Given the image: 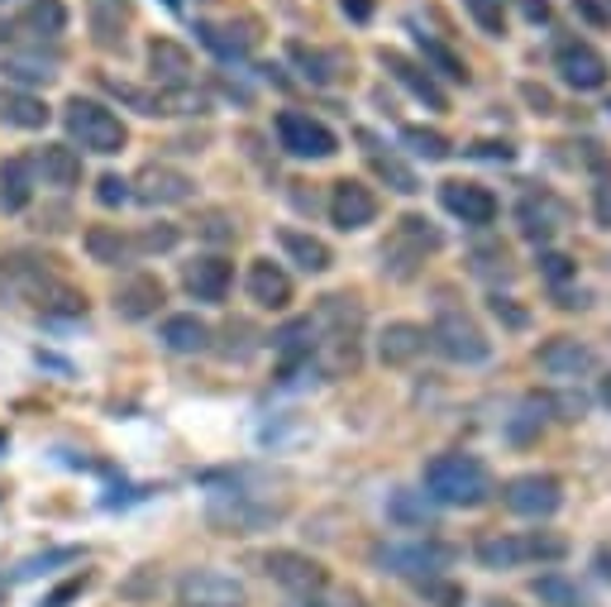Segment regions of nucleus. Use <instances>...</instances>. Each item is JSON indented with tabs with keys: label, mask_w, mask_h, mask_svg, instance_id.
I'll return each mask as SVG.
<instances>
[{
	"label": "nucleus",
	"mask_w": 611,
	"mask_h": 607,
	"mask_svg": "<svg viewBox=\"0 0 611 607\" xmlns=\"http://www.w3.org/2000/svg\"><path fill=\"white\" fill-rule=\"evenodd\" d=\"M440 249H444V235L426 221V215H401L397 230H392V239L383 244V268L397 283H411V278H420L426 258L440 254Z\"/></svg>",
	"instance_id": "20e7f679"
},
{
	"label": "nucleus",
	"mask_w": 611,
	"mask_h": 607,
	"mask_svg": "<svg viewBox=\"0 0 611 607\" xmlns=\"http://www.w3.org/2000/svg\"><path fill=\"white\" fill-rule=\"evenodd\" d=\"M545 412H549V407H545ZM545 412H540V416H535V402H530V407H526V412H521V416H516V422H512V426H506V436H512V440H521V445H526V440L535 436V426H545Z\"/></svg>",
	"instance_id": "603ef678"
},
{
	"label": "nucleus",
	"mask_w": 611,
	"mask_h": 607,
	"mask_svg": "<svg viewBox=\"0 0 611 607\" xmlns=\"http://www.w3.org/2000/svg\"><path fill=\"white\" fill-rule=\"evenodd\" d=\"M287 517L282 502L272 498H254V493H215L206 502V522L221 531V536H258V531H272Z\"/></svg>",
	"instance_id": "39448f33"
},
{
	"label": "nucleus",
	"mask_w": 611,
	"mask_h": 607,
	"mask_svg": "<svg viewBox=\"0 0 611 607\" xmlns=\"http://www.w3.org/2000/svg\"><path fill=\"white\" fill-rule=\"evenodd\" d=\"M401 143L411 149L416 158H426V163H444L449 153H454V143H449L440 129H420V125H406L401 129Z\"/></svg>",
	"instance_id": "c9c22d12"
},
{
	"label": "nucleus",
	"mask_w": 611,
	"mask_h": 607,
	"mask_svg": "<svg viewBox=\"0 0 611 607\" xmlns=\"http://www.w3.org/2000/svg\"><path fill=\"white\" fill-rule=\"evenodd\" d=\"M373 560L387 574H401V579H435L454 560V551L440 541H411V545H377Z\"/></svg>",
	"instance_id": "6e6552de"
},
{
	"label": "nucleus",
	"mask_w": 611,
	"mask_h": 607,
	"mask_svg": "<svg viewBox=\"0 0 611 607\" xmlns=\"http://www.w3.org/2000/svg\"><path fill=\"white\" fill-rule=\"evenodd\" d=\"M201 235H206L211 244H225V239H235V225H229L221 211H211L206 221H201Z\"/></svg>",
	"instance_id": "864d4df0"
},
{
	"label": "nucleus",
	"mask_w": 611,
	"mask_h": 607,
	"mask_svg": "<svg viewBox=\"0 0 611 607\" xmlns=\"http://www.w3.org/2000/svg\"><path fill=\"white\" fill-rule=\"evenodd\" d=\"M598 397H602V407H611V379H602V387H598Z\"/></svg>",
	"instance_id": "052dcab7"
},
{
	"label": "nucleus",
	"mask_w": 611,
	"mask_h": 607,
	"mask_svg": "<svg viewBox=\"0 0 611 607\" xmlns=\"http://www.w3.org/2000/svg\"><path fill=\"white\" fill-rule=\"evenodd\" d=\"M192 192L196 182L168 163L139 168V178L129 182V201H143V206H182V201H192Z\"/></svg>",
	"instance_id": "f8f14e48"
},
{
	"label": "nucleus",
	"mask_w": 611,
	"mask_h": 607,
	"mask_svg": "<svg viewBox=\"0 0 611 607\" xmlns=\"http://www.w3.org/2000/svg\"><path fill=\"white\" fill-rule=\"evenodd\" d=\"M521 96H526V100H530V106H535V110H540V115H555V96H549V92H545V86H535V82H526V86H521Z\"/></svg>",
	"instance_id": "6e6d98bb"
},
{
	"label": "nucleus",
	"mask_w": 611,
	"mask_h": 607,
	"mask_svg": "<svg viewBox=\"0 0 611 607\" xmlns=\"http://www.w3.org/2000/svg\"><path fill=\"white\" fill-rule=\"evenodd\" d=\"M430 344L449 359V364H487V359H492V340H487V330L478 326L469 311H454V307H444L440 316H435V326H430Z\"/></svg>",
	"instance_id": "423d86ee"
},
{
	"label": "nucleus",
	"mask_w": 611,
	"mask_h": 607,
	"mask_svg": "<svg viewBox=\"0 0 611 607\" xmlns=\"http://www.w3.org/2000/svg\"><path fill=\"white\" fill-rule=\"evenodd\" d=\"M478 565L483 569H521V565H555V560L569 555V541L549 536V531H526V536H512V531H497V536L478 541Z\"/></svg>",
	"instance_id": "7ed1b4c3"
},
{
	"label": "nucleus",
	"mask_w": 611,
	"mask_h": 607,
	"mask_svg": "<svg viewBox=\"0 0 611 607\" xmlns=\"http://www.w3.org/2000/svg\"><path fill=\"white\" fill-rule=\"evenodd\" d=\"M96 201H100L106 211L125 206V201H129V182L120 178V172H100V178H96Z\"/></svg>",
	"instance_id": "09e8293b"
},
{
	"label": "nucleus",
	"mask_w": 611,
	"mask_h": 607,
	"mask_svg": "<svg viewBox=\"0 0 611 607\" xmlns=\"http://www.w3.org/2000/svg\"><path fill=\"white\" fill-rule=\"evenodd\" d=\"M287 607H363L358 594H340V588H315V594H301Z\"/></svg>",
	"instance_id": "de8ad7c7"
},
{
	"label": "nucleus",
	"mask_w": 611,
	"mask_h": 607,
	"mask_svg": "<svg viewBox=\"0 0 611 607\" xmlns=\"http://www.w3.org/2000/svg\"><path fill=\"white\" fill-rule=\"evenodd\" d=\"M158 340H163L168 354H201V350H211V326L196 311H178L158 326Z\"/></svg>",
	"instance_id": "bb28decb"
},
{
	"label": "nucleus",
	"mask_w": 611,
	"mask_h": 607,
	"mask_svg": "<svg viewBox=\"0 0 611 607\" xmlns=\"http://www.w3.org/2000/svg\"><path fill=\"white\" fill-rule=\"evenodd\" d=\"M463 6H469V14L487 29V34H506V14H502L506 0H463Z\"/></svg>",
	"instance_id": "49530a36"
},
{
	"label": "nucleus",
	"mask_w": 611,
	"mask_h": 607,
	"mask_svg": "<svg viewBox=\"0 0 611 607\" xmlns=\"http://www.w3.org/2000/svg\"><path fill=\"white\" fill-rule=\"evenodd\" d=\"M39 192V172H34V158H0V211L6 215H20L29 211V201Z\"/></svg>",
	"instance_id": "412c9836"
},
{
	"label": "nucleus",
	"mask_w": 611,
	"mask_h": 607,
	"mask_svg": "<svg viewBox=\"0 0 611 607\" xmlns=\"http://www.w3.org/2000/svg\"><path fill=\"white\" fill-rule=\"evenodd\" d=\"M34 172L53 192H72V187L82 182V153L72 149V143H43L34 153Z\"/></svg>",
	"instance_id": "4be33fe9"
},
{
	"label": "nucleus",
	"mask_w": 611,
	"mask_h": 607,
	"mask_svg": "<svg viewBox=\"0 0 611 607\" xmlns=\"http://www.w3.org/2000/svg\"><path fill=\"white\" fill-rule=\"evenodd\" d=\"M555 67L574 92H602V86L611 82V63L583 39H564L555 49Z\"/></svg>",
	"instance_id": "9d476101"
},
{
	"label": "nucleus",
	"mask_w": 611,
	"mask_h": 607,
	"mask_svg": "<svg viewBox=\"0 0 611 607\" xmlns=\"http://www.w3.org/2000/svg\"><path fill=\"white\" fill-rule=\"evenodd\" d=\"M420 588H426V594L440 603V607H459V603H463V588H454V584H435V579H426Z\"/></svg>",
	"instance_id": "5fc2aeb1"
},
{
	"label": "nucleus",
	"mask_w": 611,
	"mask_h": 607,
	"mask_svg": "<svg viewBox=\"0 0 611 607\" xmlns=\"http://www.w3.org/2000/svg\"><path fill=\"white\" fill-rule=\"evenodd\" d=\"M559 221H564V206L555 196H526L521 201V235L526 239H549L559 230Z\"/></svg>",
	"instance_id": "2f4dec72"
},
{
	"label": "nucleus",
	"mask_w": 611,
	"mask_h": 607,
	"mask_svg": "<svg viewBox=\"0 0 611 607\" xmlns=\"http://www.w3.org/2000/svg\"><path fill=\"white\" fill-rule=\"evenodd\" d=\"M196 34H201V43H206L215 57H225V63H239V57L254 49L249 39H235V24H229V29H221V24H196Z\"/></svg>",
	"instance_id": "e433bc0d"
},
{
	"label": "nucleus",
	"mask_w": 611,
	"mask_h": 607,
	"mask_svg": "<svg viewBox=\"0 0 611 607\" xmlns=\"http://www.w3.org/2000/svg\"><path fill=\"white\" fill-rule=\"evenodd\" d=\"M387 517H392V522H406V526H426L430 522V508H426V502H416L411 493H397V498L387 502Z\"/></svg>",
	"instance_id": "c03bdc74"
},
{
	"label": "nucleus",
	"mask_w": 611,
	"mask_h": 607,
	"mask_svg": "<svg viewBox=\"0 0 611 607\" xmlns=\"http://www.w3.org/2000/svg\"><path fill=\"white\" fill-rule=\"evenodd\" d=\"M502 502L516 517H555L564 508V483L555 473H516V479L502 488Z\"/></svg>",
	"instance_id": "1a4fd4ad"
},
{
	"label": "nucleus",
	"mask_w": 611,
	"mask_h": 607,
	"mask_svg": "<svg viewBox=\"0 0 611 607\" xmlns=\"http://www.w3.org/2000/svg\"><path fill=\"white\" fill-rule=\"evenodd\" d=\"M535 598L549 603V607H583L578 584H569L564 574H540V579H535Z\"/></svg>",
	"instance_id": "a19ab883"
},
{
	"label": "nucleus",
	"mask_w": 611,
	"mask_h": 607,
	"mask_svg": "<svg viewBox=\"0 0 611 607\" xmlns=\"http://www.w3.org/2000/svg\"><path fill=\"white\" fill-rule=\"evenodd\" d=\"M440 201L449 215H459L463 225H492L497 221V196L478 182H440Z\"/></svg>",
	"instance_id": "6ab92c4d"
},
{
	"label": "nucleus",
	"mask_w": 611,
	"mask_h": 607,
	"mask_svg": "<svg viewBox=\"0 0 611 607\" xmlns=\"http://www.w3.org/2000/svg\"><path fill=\"white\" fill-rule=\"evenodd\" d=\"M86 588H92V574H72V579H63L57 588H49V594L39 598V607H67V603H77Z\"/></svg>",
	"instance_id": "a18cd8bd"
},
{
	"label": "nucleus",
	"mask_w": 611,
	"mask_h": 607,
	"mask_svg": "<svg viewBox=\"0 0 611 607\" xmlns=\"http://www.w3.org/2000/svg\"><path fill=\"white\" fill-rule=\"evenodd\" d=\"M426 498L440 508H483L492 498V473L478 455H435L426 465Z\"/></svg>",
	"instance_id": "f257e3e1"
},
{
	"label": "nucleus",
	"mask_w": 611,
	"mask_h": 607,
	"mask_svg": "<svg viewBox=\"0 0 611 607\" xmlns=\"http://www.w3.org/2000/svg\"><path fill=\"white\" fill-rule=\"evenodd\" d=\"M487 607H516V603H487Z\"/></svg>",
	"instance_id": "680f3d73"
},
{
	"label": "nucleus",
	"mask_w": 611,
	"mask_h": 607,
	"mask_svg": "<svg viewBox=\"0 0 611 607\" xmlns=\"http://www.w3.org/2000/svg\"><path fill=\"white\" fill-rule=\"evenodd\" d=\"M182 244V230L172 221H158V225H143L135 235V254H172Z\"/></svg>",
	"instance_id": "ea45409f"
},
{
	"label": "nucleus",
	"mask_w": 611,
	"mask_h": 607,
	"mask_svg": "<svg viewBox=\"0 0 611 607\" xmlns=\"http://www.w3.org/2000/svg\"><path fill=\"white\" fill-rule=\"evenodd\" d=\"M100 86H106L115 100H125L129 110H139V115H163V100H158V92H143V86L120 82V77H100Z\"/></svg>",
	"instance_id": "58836bf2"
},
{
	"label": "nucleus",
	"mask_w": 611,
	"mask_h": 607,
	"mask_svg": "<svg viewBox=\"0 0 611 607\" xmlns=\"http://www.w3.org/2000/svg\"><path fill=\"white\" fill-rule=\"evenodd\" d=\"M182 287L196 301H225L235 287V264L225 254H201L192 264H182Z\"/></svg>",
	"instance_id": "4468645a"
},
{
	"label": "nucleus",
	"mask_w": 611,
	"mask_h": 607,
	"mask_svg": "<svg viewBox=\"0 0 611 607\" xmlns=\"http://www.w3.org/2000/svg\"><path fill=\"white\" fill-rule=\"evenodd\" d=\"M0 72H6V82H14L20 92L53 82V63H43V57H24V53H10L6 63H0Z\"/></svg>",
	"instance_id": "f704fd0d"
},
{
	"label": "nucleus",
	"mask_w": 611,
	"mask_h": 607,
	"mask_svg": "<svg viewBox=\"0 0 611 607\" xmlns=\"http://www.w3.org/2000/svg\"><path fill=\"white\" fill-rule=\"evenodd\" d=\"M272 129H278L282 153H292V158H334V153H340L334 129L320 125L315 115H306V110H278Z\"/></svg>",
	"instance_id": "0eeeda50"
},
{
	"label": "nucleus",
	"mask_w": 611,
	"mask_h": 607,
	"mask_svg": "<svg viewBox=\"0 0 611 607\" xmlns=\"http://www.w3.org/2000/svg\"><path fill=\"white\" fill-rule=\"evenodd\" d=\"M278 244H282V254L292 258L301 273H330V264H334L330 244L315 239V235H306V230H292V225L278 230Z\"/></svg>",
	"instance_id": "c85d7f7f"
},
{
	"label": "nucleus",
	"mask_w": 611,
	"mask_h": 607,
	"mask_svg": "<svg viewBox=\"0 0 611 607\" xmlns=\"http://www.w3.org/2000/svg\"><path fill=\"white\" fill-rule=\"evenodd\" d=\"M63 125H67L72 143H82V153L110 158V153H120L125 143H129L125 120L110 106H100L96 96H72L67 106H63Z\"/></svg>",
	"instance_id": "f03ea898"
},
{
	"label": "nucleus",
	"mask_w": 611,
	"mask_h": 607,
	"mask_svg": "<svg viewBox=\"0 0 611 607\" xmlns=\"http://www.w3.org/2000/svg\"><path fill=\"white\" fill-rule=\"evenodd\" d=\"M426 344H430L426 326L392 321V326H383V336H377V359H383L387 369H406V364H416V359L426 354Z\"/></svg>",
	"instance_id": "aec40b11"
},
{
	"label": "nucleus",
	"mask_w": 611,
	"mask_h": 607,
	"mask_svg": "<svg viewBox=\"0 0 611 607\" xmlns=\"http://www.w3.org/2000/svg\"><path fill=\"white\" fill-rule=\"evenodd\" d=\"M143 57H149V72L163 86H186V82H192V53H186L178 39L153 34L149 49H143Z\"/></svg>",
	"instance_id": "b1692460"
},
{
	"label": "nucleus",
	"mask_w": 611,
	"mask_h": 607,
	"mask_svg": "<svg viewBox=\"0 0 611 607\" xmlns=\"http://www.w3.org/2000/svg\"><path fill=\"white\" fill-rule=\"evenodd\" d=\"M244 287H249L254 307H264V311H287V307H292V292H297L292 273H287L282 264H272V258H254Z\"/></svg>",
	"instance_id": "dca6fc26"
},
{
	"label": "nucleus",
	"mask_w": 611,
	"mask_h": 607,
	"mask_svg": "<svg viewBox=\"0 0 611 607\" xmlns=\"http://www.w3.org/2000/svg\"><path fill=\"white\" fill-rule=\"evenodd\" d=\"M49 106L34 96V92H20V86H10V92H0V125H14V129H43L49 125Z\"/></svg>",
	"instance_id": "c756f323"
},
{
	"label": "nucleus",
	"mask_w": 611,
	"mask_h": 607,
	"mask_svg": "<svg viewBox=\"0 0 611 607\" xmlns=\"http://www.w3.org/2000/svg\"><path fill=\"white\" fill-rule=\"evenodd\" d=\"M487 307H492V316H497V321L506 326V330H526L530 326V311H521L512 297H502V292H492L487 297Z\"/></svg>",
	"instance_id": "8fccbe9b"
},
{
	"label": "nucleus",
	"mask_w": 611,
	"mask_h": 607,
	"mask_svg": "<svg viewBox=\"0 0 611 607\" xmlns=\"http://www.w3.org/2000/svg\"><path fill=\"white\" fill-rule=\"evenodd\" d=\"M578 6V14H583V20H592V24H607V10L598 6V0H574Z\"/></svg>",
	"instance_id": "13d9d810"
},
{
	"label": "nucleus",
	"mask_w": 611,
	"mask_h": 607,
	"mask_svg": "<svg viewBox=\"0 0 611 607\" xmlns=\"http://www.w3.org/2000/svg\"><path fill=\"white\" fill-rule=\"evenodd\" d=\"M373 168H377V178H383L392 192H401V196H416L420 192V182H416V172L401 163V158H383V153H373Z\"/></svg>",
	"instance_id": "79ce46f5"
},
{
	"label": "nucleus",
	"mask_w": 611,
	"mask_h": 607,
	"mask_svg": "<svg viewBox=\"0 0 611 607\" xmlns=\"http://www.w3.org/2000/svg\"><path fill=\"white\" fill-rule=\"evenodd\" d=\"M129 14H135V0H86V24L100 49H120Z\"/></svg>",
	"instance_id": "393cba45"
},
{
	"label": "nucleus",
	"mask_w": 611,
	"mask_h": 607,
	"mask_svg": "<svg viewBox=\"0 0 611 607\" xmlns=\"http://www.w3.org/2000/svg\"><path fill=\"white\" fill-rule=\"evenodd\" d=\"M340 10H344L354 24H368V20H373V0H340Z\"/></svg>",
	"instance_id": "4d7b16f0"
},
{
	"label": "nucleus",
	"mask_w": 611,
	"mask_h": 607,
	"mask_svg": "<svg viewBox=\"0 0 611 607\" xmlns=\"http://www.w3.org/2000/svg\"><path fill=\"white\" fill-rule=\"evenodd\" d=\"M315 336H320L315 316H297V321H287L282 330H272V350H278L287 364H301V359H311Z\"/></svg>",
	"instance_id": "7c9ffc66"
},
{
	"label": "nucleus",
	"mask_w": 611,
	"mask_h": 607,
	"mask_svg": "<svg viewBox=\"0 0 611 607\" xmlns=\"http://www.w3.org/2000/svg\"><path fill=\"white\" fill-rule=\"evenodd\" d=\"M420 57H426V72H440V77L469 86V67H463V57H454L444 43H435V39L420 34Z\"/></svg>",
	"instance_id": "4c0bfd02"
},
{
	"label": "nucleus",
	"mask_w": 611,
	"mask_h": 607,
	"mask_svg": "<svg viewBox=\"0 0 611 607\" xmlns=\"http://www.w3.org/2000/svg\"><path fill=\"white\" fill-rule=\"evenodd\" d=\"M67 560H82V551H72V545H57V551H43V555H29L20 569L10 574L14 584H24V579H39V574H49L53 565H67Z\"/></svg>",
	"instance_id": "37998d69"
},
{
	"label": "nucleus",
	"mask_w": 611,
	"mask_h": 607,
	"mask_svg": "<svg viewBox=\"0 0 611 607\" xmlns=\"http://www.w3.org/2000/svg\"><path fill=\"white\" fill-rule=\"evenodd\" d=\"M315 326H325L330 340H358V330H363V307H358V297H344V292L320 297Z\"/></svg>",
	"instance_id": "cd10ccee"
},
{
	"label": "nucleus",
	"mask_w": 611,
	"mask_h": 607,
	"mask_svg": "<svg viewBox=\"0 0 611 607\" xmlns=\"http://www.w3.org/2000/svg\"><path fill=\"white\" fill-rule=\"evenodd\" d=\"M540 369L549 373V379H583V373L598 369V350L583 340H574V336H555V340H545L540 344Z\"/></svg>",
	"instance_id": "f3484780"
},
{
	"label": "nucleus",
	"mask_w": 611,
	"mask_h": 607,
	"mask_svg": "<svg viewBox=\"0 0 611 607\" xmlns=\"http://www.w3.org/2000/svg\"><path fill=\"white\" fill-rule=\"evenodd\" d=\"M0 6H6V0H0Z\"/></svg>",
	"instance_id": "0e129e2a"
},
{
	"label": "nucleus",
	"mask_w": 611,
	"mask_h": 607,
	"mask_svg": "<svg viewBox=\"0 0 611 607\" xmlns=\"http://www.w3.org/2000/svg\"><path fill=\"white\" fill-rule=\"evenodd\" d=\"M377 57H383V67L392 72V77H397V82H401V86H406V92H411L416 100H426L430 110H444V106H449V100H444V92H440V82H435L426 67H416L411 57H401L397 49H383Z\"/></svg>",
	"instance_id": "a878e982"
},
{
	"label": "nucleus",
	"mask_w": 611,
	"mask_h": 607,
	"mask_svg": "<svg viewBox=\"0 0 611 607\" xmlns=\"http://www.w3.org/2000/svg\"><path fill=\"white\" fill-rule=\"evenodd\" d=\"M20 29L39 39H63L67 34V6L63 0H29L20 10Z\"/></svg>",
	"instance_id": "473e14b6"
},
{
	"label": "nucleus",
	"mask_w": 611,
	"mask_h": 607,
	"mask_svg": "<svg viewBox=\"0 0 611 607\" xmlns=\"http://www.w3.org/2000/svg\"><path fill=\"white\" fill-rule=\"evenodd\" d=\"M82 249L100 268H125V264H135V258H139L135 254V239H129L120 225H86Z\"/></svg>",
	"instance_id": "5701e85b"
},
{
	"label": "nucleus",
	"mask_w": 611,
	"mask_h": 607,
	"mask_svg": "<svg viewBox=\"0 0 611 607\" xmlns=\"http://www.w3.org/2000/svg\"><path fill=\"white\" fill-rule=\"evenodd\" d=\"M287 57L301 67V77L306 82H315V86H330L334 77H340V57L325 53V49H311V43H287Z\"/></svg>",
	"instance_id": "72a5a7b5"
},
{
	"label": "nucleus",
	"mask_w": 611,
	"mask_h": 607,
	"mask_svg": "<svg viewBox=\"0 0 611 607\" xmlns=\"http://www.w3.org/2000/svg\"><path fill=\"white\" fill-rule=\"evenodd\" d=\"M574 273H578V264H574L569 254H540V278H545V283L564 287V283L574 278Z\"/></svg>",
	"instance_id": "3c124183"
},
{
	"label": "nucleus",
	"mask_w": 611,
	"mask_h": 607,
	"mask_svg": "<svg viewBox=\"0 0 611 607\" xmlns=\"http://www.w3.org/2000/svg\"><path fill=\"white\" fill-rule=\"evenodd\" d=\"M163 301H168V292L153 273H129V278L115 287V316H120V321H149V316H158Z\"/></svg>",
	"instance_id": "a211bd4d"
},
{
	"label": "nucleus",
	"mask_w": 611,
	"mask_h": 607,
	"mask_svg": "<svg viewBox=\"0 0 611 607\" xmlns=\"http://www.w3.org/2000/svg\"><path fill=\"white\" fill-rule=\"evenodd\" d=\"M521 10H526V20H530V24L549 20V6H545V0H521Z\"/></svg>",
	"instance_id": "bf43d9fd"
},
{
	"label": "nucleus",
	"mask_w": 611,
	"mask_h": 607,
	"mask_svg": "<svg viewBox=\"0 0 611 607\" xmlns=\"http://www.w3.org/2000/svg\"><path fill=\"white\" fill-rule=\"evenodd\" d=\"M607 110H611V100H607Z\"/></svg>",
	"instance_id": "e2e57ef3"
},
{
	"label": "nucleus",
	"mask_w": 611,
	"mask_h": 607,
	"mask_svg": "<svg viewBox=\"0 0 611 607\" xmlns=\"http://www.w3.org/2000/svg\"><path fill=\"white\" fill-rule=\"evenodd\" d=\"M330 221L340 230H363L377 221V196L373 187H363L354 178H340L330 187Z\"/></svg>",
	"instance_id": "2eb2a0df"
},
{
	"label": "nucleus",
	"mask_w": 611,
	"mask_h": 607,
	"mask_svg": "<svg viewBox=\"0 0 611 607\" xmlns=\"http://www.w3.org/2000/svg\"><path fill=\"white\" fill-rule=\"evenodd\" d=\"M182 607H244V584L225 569H186L178 579Z\"/></svg>",
	"instance_id": "9b49d317"
},
{
	"label": "nucleus",
	"mask_w": 611,
	"mask_h": 607,
	"mask_svg": "<svg viewBox=\"0 0 611 607\" xmlns=\"http://www.w3.org/2000/svg\"><path fill=\"white\" fill-rule=\"evenodd\" d=\"M264 574L287 594H315V588H325V569H320V560L301 555V551H268L264 555Z\"/></svg>",
	"instance_id": "ddd939ff"
}]
</instances>
